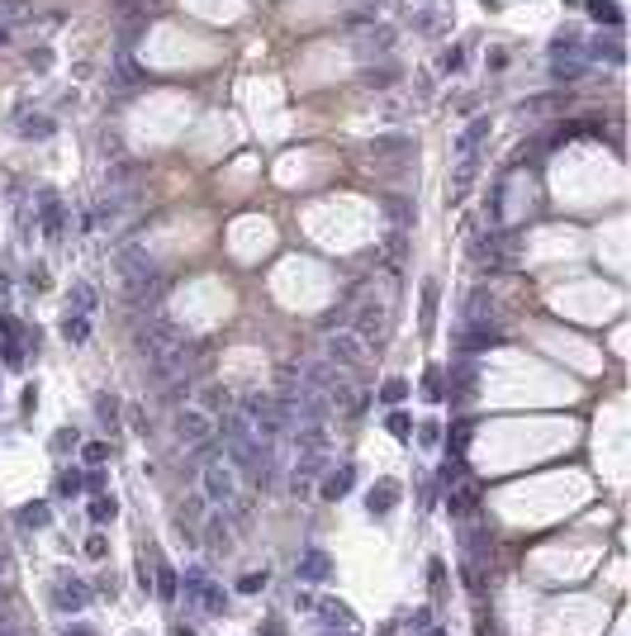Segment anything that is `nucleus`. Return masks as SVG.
<instances>
[{
  "instance_id": "40",
  "label": "nucleus",
  "mask_w": 631,
  "mask_h": 636,
  "mask_svg": "<svg viewBox=\"0 0 631 636\" xmlns=\"http://www.w3.org/2000/svg\"><path fill=\"white\" fill-rule=\"evenodd\" d=\"M474 636H499V632H494V622H489V617H479V622H474Z\"/></svg>"
},
{
  "instance_id": "22",
  "label": "nucleus",
  "mask_w": 631,
  "mask_h": 636,
  "mask_svg": "<svg viewBox=\"0 0 631 636\" xmlns=\"http://www.w3.org/2000/svg\"><path fill=\"white\" fill-rule=\"evenodd\" d=\"M422 395L432 399V404H442V399H447V375H442V366H432V371L422 375Z\"/></svg>"
},
{
  "instance_id": "35",
  "label": "nucleus",
  "mask_w": 631,
  "mask_h": 636,
  "mask_svg": "<svg viewBox=\"0 0 631 636\" xmlns=\"http://www.w3.org/2000/svg\"><path fill=\"white\" fill-rule=\"evenodd\" d=\"M427 580H432V589H437V594L447 589V570H442V560H432V565H427Z\"/></svg>"
},
{
  "instance_id": "27",
  "label": "nucleus",
  "mask_w": 631,
  "mask_h": 636,
  "mask_svg": "<svg viewBox=\"0 0 631 636\" xmlns=\"http://www.w3.org/2000/svg\"><path fill=\"white\" fill-rule=\"evenodd\" d=\"M432 323H437V285L427 280L422 285V328H432Z\"/></svg>"
},
{
  "instance_id": "41",
  "label": "nucleus",
  "mask_w": 631,
  "mask_h": 636,
  "mask_svg": "<svg viewBox=\"0 0 631 636\" xmlns=\"http://www.w3.org/2000/svg\"><path fill=\"white\" fill-rule=\"evenodd\" d=\"M257 636H285V632H280V622H266V627H262Z\"/></svg>"
},
{
  "instance_id": "4",
  "label": "nucleus",
  "mask_w": 631,
  "mask_h": 636,
  "mask_svg": "<svg viewBox=\"0 0 631 636\" xmlns=\"http://www.w3.org/2000/svg\"><path fill=\"white\" fill-rule=\"evenodd\" d=\"M209 437H214V418L205 408L185 404L181 413H176V442H181V447H200V442H209Z\"/></svg>"
},
{
  "instance_id": "23",
  "label": "nucleus",
  "mask_w": 631,
  "mask_h": 636,
  "mask_svg": "<svg viewBox=\"0 0 631 636\" xmlns=\"http://www.w3.org/2000/svg\"><path fill=\"white\" fill-rule=\"evenodd\" d=\"M157 594L161 598H176V594H181V575H176L171 565H157Z\"/></svg>"
},
{
  "instance_id": "45",
  "label": "nucleus",
  "mask_w": 631,
  "mask_h": 636,
  "mask_svg": "<svg viewBox=\"0 0 631 636\" xmlns=\"http://www.w3.org/2000/svg\"><path fill=\"white\" fill-rule=\"evenodd\" d=\"M427 636H447V632H432V627H427Z\"/></svg>"
},
{
  "instance_id": "3",
  "label": "nucleus",
  "mask_w": 631,
  "mask_h": 636,
  "mask_svg": "<svg viewBox=\"0 0 631 636\" xmlns=\"http://www.w3.org/2000/svg\"><path fill=\"white\" fill-rule=\"evenodd\" d=\"M200 494H205L209 504H218V508H237V479H233V470L223 466V456L205 470V489H200Z\"/></svg>"
},
{
  "instance_id": "18",
  "label": "nucleus",
  "mask_w": 631,
  "mask_h": 636,
  "mask_svg": "<svg viewBox=\"0 0 631 636\" xmlns=\"http://www.w3.org/2000/svg\"><path fill=\"white\" fill-rule=\"evenodd\" d=\"M484 133H489V119H470L465 124V133H461V143H456V152L465 157V152H474L479 143H484Z\"/></svg>"
},
{
  "instance_id": "34",
  "label": "nucleus",
  "mask_w": 631,
  "mask_h": 636,
  "mask_svg": "<svg viewBox=\"0 0 631 636\" xmlns=\"http://www.w3.org/2000/svg\"><path fill=\"white\" fill-rule=\"evenodd\" d=\"M390 432H394L399 442H408V437H413V423H408V413H390Z\"/></svg>"
},
{
  "instance_id": "30",
  "label": "nucleus",
  "mask_w": 631,
  "mask_h": 636,
  "mask_svg": "<svg viewBox=\"0 0 631 636\" xmlns=\"http://www.w3.org/2000/svg\"><path fill=\"white\" fill-rule=\"evenodd\" d=\"M81 489H86V475H81V470H62V475H57V494H81Z\"/></svg>"
},
{
  "instance_id": "31",
  "label": "nucleus",
  "mask_w": 631,
  "mask_h": 636,
  "mask_svg": "<svg viewBox=\"0 0 631 636\" xmlns=\"http://www.w3.org/2000/svg\"><path fill=\"white\" fill-rule=\"evenodd\" d=\"M205 504H209L205 494H190V499L181 504V518H190V523H200V518H205Z\"/></svg>"
},
{
  "instance_id": "15",
  "label": "nucleus",
  "mask_w": 631,
  "mask_h": 636,
  "mask_svg": "<svg viewBox=\"0 0 631 636\" xmlns=\"http://www.w3.org/2000/svg\"><path fill=\"white\" fill-rule=\"evenodd\" d=\"M38 214H43V233H48V238H62V205H57L53 190H43V205H38Z\"/></svg>"
},
{
  "instance_id": "42",
  "label": "nucleus",
  "mask_w": 631,
  "mask_h": 636,
  "mask_svg": "<svg viewBox=\"0 0 631 636\" xmlns=\"http://www.w3.org/2000/svg\"><path fill=\"white\" fill-rule=\"evenodd\" d=\"M67 636H95L90 627H67Z\"/></svg>"
},
{
  "instance_id": "20",
  "label": "nucleus",
  "mask_w": 631,
  "mask_h": 636,
  "mask_svg": "<svg viewBox=\"0 0 631 636\" xmlns=\"http://www.w3.org/2000/svg\"><path fill=\"white\" fill-rule=\"evenodd\" d=\"M86 513H90V523H114V513H119V499H109V494H95Z\"/></svg>"
},
{
  "instance_id": "28",
  "label": "nucleus",
  "mask_w": 631,
  "mask_h": 636,
  "mask_svg": "<svg viewBox=\"0 0 631 636\" xmlns=\"http://www.w3.org/2000/svg\"><path fill=\"white\" fill-rule=\"evenodd\" d=\"M95 413H100V423L114 427V423H119V399H114V395H100V399H95Z\"/></svg>"
},
{
  "instance_id": "6",
  "label": "nucleus",
  "mask_w": 631,
  "mask_h": 636,
  "mask_svg": "<svg viewBox=\"0 0 631 636\" xmlns=\"http://www.w3.org/2000/svg\"><path fill=\"white\" fill-rule=\"evenodd\" d=\"M294 580L299 584H328L333 580V556H328L323 546H304V551L294 556Z\"/></svg>"
},
{
  "instance_id": "10",
  "label": "nucleus",
  "mask_w": 631,
  "mask_h": 636,
  "mask_svg": "<svg viewBox=\"0 0 631 636\" xmlns=\"http://www.w3.org/2000/svg\"><path fill=\"white\" fill-rule=\"evenodd\" d=\"M33 19V5L29 0H0V48L15 38V29Z\"/></svg>"
},
{
  "instance_id": "13",
  "label": "nucleus",
  "mask_w": 631,
  "mask_h": 636,
  "mask_svg": "<svg viewBox=\"0 0 631 636\" xmlns=\"http://www.w3.org/2000/svg\"><path fill=\"white\" fill-rule=\"evenodd\" d=\"M15 523H19V527H48V523H53V508L43 504V499H33V504H24L19 508V513H15Z\"/></svg>"
},
{
  "instance_id": "19",
  "label": "nucleus",
  "mask_w": 631,
  "mask_h": 636,
  "mask_svg": "<svg viewBox=\"0 0 631 636\" xmlns=\"http://www.w3.org/2000/svg\"><path fill=\"white\" fill-rule=\"evenodd\" d=\"M19 133L33 138V143H43V138H53V119H48V114H29L24 124H19Z\"/></svg>"
},
{
  "instance_id": "7",
  "label": "nucleus",
  "mask_w": 631,
  "mask_h": 636,
  "mask_svg": "<svg viewBox=\"0 0 631 636\" xmlns=\"http://www.w3.org/2000/svg\"><path fill=\"white\" fill-rule=\"evenodd\" d=\"M86 603H90L86 580H77V575H57V580H53V608L57 612H81Z\"/></svg>"
},
{
  "instance_id": "26",
  "label": "nucleus",
  "mask_w": 631,
  "mask_h": 636,
  "mask_svg": "<svg viewBox=\"0 0 631 636\" xmlns=\"http://www.w3.org/2000/svg\"><path fill=\"white\" fill-rule=\"evenodd\" d=\"M589 10H593V19H603V24H617V19H622L617 0H589Z\"/></svg>"
},
{
  "instance_id": "39",
  "label": "nucleus",
  "mask_w": 631,
  "mask_h": 636,
  "mask_svg": "<svg viewBox=\"0 0 631 636\" xmlns=\"http://www.w3.org/2000/svg\"><path fill=\"white\" fill-rule=\"evenodd\" d=\"M456 67H461V48H447L442 53V72H456Z\"/></svg>"
},
{
  "instance_id": "21",
  "label": "nucleus",
  "mask_w": 631,
  "mask_h": 636,
  "mask_svg": "<svg viewBox=\"0 0 631 636\" xmlns=\"http://www.w3.org/2000/svg\"><path fill=\"white\" fill-rule=\"evenodd\" d=\"M318 612H323V617H328V622H337V627H351V622H356V617H351V608H346V603H337V598H323V603H318Z\"/></svg>"
},
{
  "instance_id": "11",
  "label": "nucleus",
  "mask_w": 631,
  "mask_h": 636,
  "mask_svg": "<svg viewBox=\"0 0 631 636\" xmlns=\"http://www.w3.org/2000/svg\"><path fill=\"white\" fill-rule=\"evenodd\" d=\"M195 408H205V413H228V408H233V399H228V390H223V385H205V390H200V399H195Z\"/></svg>"
},
{
  "instance_id": "38",
  "label": "nucleus",
  "mask_w": 631,
  "mask_h": 636,
  "mask_svg": "<svg viewBox=\"0 0 631 636\" xmlns=\"http://www.w3.org/2000/svg\"><path fill=\"white\" fill-rule=\"evenodd\" d=\"M408 627H413V632H427V627H432V612H427V608H418L413 617H408Z\"/></svg>"
},
{
  "instance_id": "24",
  "label": "nucleus",
  "mask_w": 631,
  "mask_h": 636,
  "mask_svg": "<svg viewBox=\"0 0 631 636\" xmlns=\"http://www.w3.org/2000/svg\"><path fill=\"white\" fill-rule=\"evenodd\" d=\"M266 584H271V570H247V575L237 580V594H262Z\"/></svg>"
},
{
  "instance_id": "44",
  "label": "nucleus",
  "mask_w": 631,
  "mask_h": 636,
  "mask_svg": "<svg viewBox=\"0 0 631 636\" xmlns=\"http://www.w3.org/2000/svg\"><path fill=\"white\" fill-rule=\"evenodd\" d=\"M176 636H195V632H190V627H176Z\"/></svg>"
},
{
  "instance_id": "36",
  "label": "nucleus",
  "mask_w": 631,
  "mask_h": 636,
  "mask_svg": "<svg viewBox=\"0 0 631 636\" xmlns=\"http://www.w3.org/2000/svg\"><path fill=\"white\" fill-rule=\"evenodd\" d=\"M86 556H90V560L105 556V536H100V532H95V536H86Z\"/></svg>"
},
{
  "instance_id": "2",
  "label": "nucleus",
  "mask_w": 631,
  "mask_h": 636,
  "mask_svg": "<svg viewBox=\"0 0 631 636\" xmlns=\"http://www.w3.org/2000/svg\"><path fill=\"white\" fill-rule=\"evenodd\" d=\"M589 72V57H584V43H579V33H560L551 43V77L560 86H570Z\"/></svg>"
},
{
  "instance_id": "8",
  "label": "nucleus",
  "mask_w": 631,
  "mask_h": 636,
  "mask_svg": "<svg viewBox=\"0 0 631 636\" xmlns=\"http://www.w3.org/2000/svg\"><path fill=\"white\" fill-rule=\"evenodd\" d=\"M323 466H328V451H294V475H289L294 494H309L323 475Z\"/></svg>"
},
{
  "instance_id": "33",
  "label": "nucleus",
  "mask_w": 631,
  "mask_h": 636,
  "mask_svg": "<svg viewBox=\"0 0 631 636\" xmlns=\"http://www.w3.org/2000/svg\"><path fill=\"white\" fill-rule=\"evenodd\" d=\"M404 395H408V380H399V375H394V380H385V390H380V399H385V404H399Z\"/></svg>"
},
{
  "instance_id": "37",
  "label": "nucleus",
  "mask_w": 631,
  "mask_h": 636,
  "mask_svg": "<svg viewBox=\"0 0 631 636\" xmlns=\"http://www.w3.org/2000/svg\"><path fill=\"white\" fill-rule=\"evenodd\" d=\"M53 447H57V451L77 447V427H62V432H57V437H53Z\"/></svg>"
},
{
  "instance_id": "1",
  "label": "nucleus",
  "mask_w": 631,
  "mask_h": 636,
  "mask_svg": "<svg viewBox=\"0 0 631 636\" xmlns=\"http://www.w3.org/2000/svg\"><path fill=\"white\" fill-rule=\"evenodd\" d=\"M114 271H119L124 299H129L133 309L143 304V314H147V304L161 294V271H157V262L147 257V247H143V242H124V247H114Z\"/></svg>"
},
{
  "instance_id": "25",
  "label": "nucleus",
  "mask_w": 631,
  "mask_h": 636,
  "mask_svg": "<svg viewBox=\"0 0 631 636\" xmlns=\"http://www.w3.org/2000/svg\"><path fill=\"white\" fill-rule=\"evenodd\" d=\"M195 603H205V608H209V612H228V594H223V589H209V584H205V589H200V598H195Z\"/></svg>"
},
{
  "instance_id": "29",
  "label": "nucleus",
  "mask_w": 631,
  "mask_h": 636,
  "mask_svg": "<svg viewBox=\"0 0 631 636\" xmlns=\"http://www.w3.org/2000/svg\"><path fill=\"white\" fill-rule=\"evenodd\" d=\"M205 541H209L214 551H228V527H223V518H214L209 527H205Z\"/></svg>"
},
{
  "instance_id": "9",
  "label": "nucleus",
  "mask_w": 631,
  "mask_h": 636,
  "mask_svg": "<svg viewBox=\"0 0 631 636\" xmlns=\"http://www.w3.org/2000/svg\"><path fill=\"white\" fill-rule=\"evenodd\" d=\"M399 494H404V489H399L394 479H375L370 494H366V513H370V518H390L394 504H399Z\"/></svg>"
},
{
  "instance_id": "43",
  "label": "nucleus",
  "mask_w": 631,
  "mask_h": 636,
  "mask_svg": "<svg viewBox=\"0 0 631 636\" xmlns=\"http://www.w3.org/2000/svg\"><path fill=\"white\" fill-rule=\"evenodd\" d=\"M5 565H10V551H5V546H0V575H5Z\"/></svg>"
},
{
  "instance_id": "5",
  "label": "nucleus",
  "mask_w": 631,
  "mask_h": 636,
  "mask_svg": "<svg viewBox=\"0 0 631 636\" xmlns=\"http://www.w3.org/2000/svg\"><path fill=\"white\" fill-rule=\"evenodd\" d=\"M361 351H366V342H361L356 333L333 328V337H328V347H323V361H328V366H337V371H351V366L361 361Z\"/></svg>"
},
{
  "instance_id": "17",
  "label": "nucleus",
  "mask_w": 631,
  "mask_h": 636,
  "mask_svg": "<svg viewBox=\"0 0 631 636\" xmlns=\"http://www.w3.org/2000/svg\"><path fill=\"white\" fill-rule=\"evenodd\" d=\"M394 43V29H385V24H375V33H366L361 38V57H385V48Z\"/></svg>"
},
{
  "instance_id": "12",
  "label": "nucleus",
  "mask_w": 631,
  "mask_h": 636,
  "mask_svg": "<svg viewBox=\"0 0 631 636\" xmlns=\"http://www.w3.org/2000/svg\"><path fill=\"white\" fill-rule=\"evenodd\" d=\"M351 484H356V466H337V475L323 479V499H333V504H337V499H346V489H351Z\"/></svg>"
},
{
  "instance_id": "32",
  "label": "nucleus",
  "mask_w": 631,
  "mask_h": 636,
  "mask_svg": "<svg viewBox=\"0 0 631 636\" xmlns=\"http://www.w3.org/2000/svg\"><path fill=\"white\" fill-rule=\"evenodd\" d=\"M81 461H86V466H100V461H109V447L105 442H86V447H81Z\"/></svg>"
},
{
  "instance_id": "16",
  "label": "nucleus",
  "mask_w": 631,
  "mask_h": 636,
  "mask_svg": "<svg viewBox=\"0 0 631 636\" xmlns=\"http://www.w3.org/2000/svg\"><path fill=\"white\" fill-rule=\"evenodd\" d=\"M474 508H479V494H474V489H451L447 494V513L451 518H470Z\"/></svg>"
},
{
  "instance_id": "46",
  "label": "nucleus",
  "mask_w": 631,
  "mask_h": 636,
  "mask_svg": "<svg viewBox=\"0 0 631 636\" xmlns=\"http://www.w3.org/2000/svg\"><path fill=\"white\" fill-rule=\"evenodd\" d=\"M318 636H328V632H318Z\"/></svg>"
},
{
  "instance_id": "14",
  "label": "nucleus",
  "mask_w": 631,
  "mask_h": 636,
  "mask_svg": "<svg viewBox=\"0 0 631 636\" xmlns=\"http://www.w3.org/2000/svg\"><path fill=\"white\" fill-rule=\"evenodd\" d=\"M62 337H67V342H86V337H90V314L67 309V314H62Z\"/></svg>"
}]
</instances>
